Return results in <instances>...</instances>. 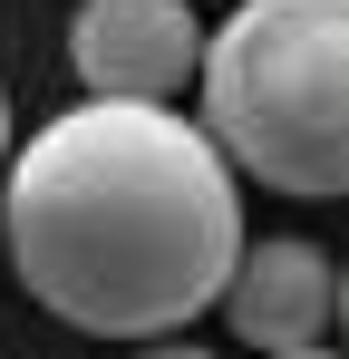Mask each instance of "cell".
Here are the masks:
<instances>
[{"mask_svg": "<svg viewBox=\"0 0 349 359\" xmlns=\"http://www.w3.org/2000/svg\"><path fill=\"white\" fill-rule=\"evenodd\" d=\"M0 175L20 292L88 340H174L242 252L224 146L165 97H88L0 156Z\"/></svg>", "mask_w": 349, "mask_h": 359, "instance_id": "1", "label": "cell"}, {"mask_svg": "<svg viewBox=\"0 0 349 359\" xmlns=\"http://www.w3.org/2000/svg\"><path fill=\"white\" fill-rule=\"evenodd\" d=\"M224 320L242 350H272V359H320L340 340V262L301 233H272V243H242L224 272Z\"/></svg>", "mask_w": 349, "mask_h": 359, "instance_id": "3", "label": "cell"}, {"mask_svg": "<svg viewBox=\"0 0 349 359\" xmlns=\"http://www.w3.org/2000/svg\"><path fill=\"white\" fill-rule=\"evenodd\" d=\"M0 156H10V88H0Z\"/></svg>", "mask_w": 349, "mask_h": 359, "instance_id": "5", "label": "cell"}, {"mask_svg": "<svg viewBox=\"0 0 349 359\" xmlns=\"http://www.w3.org/2000/svg\"><path fill=\"white\" fill-rule=\"evenodd\" d=\"M194 0H88L68 29V68L97 97H174L194 88Z\"/></svg>", "mask_w": 349, "mask_h": 359, "instance_id": "4", "label": "cell"}, {"mask_svg": "<svg viewBox=\"0 0 349 359\" xmlns=\"http://www.w3.org/2000/svg\"><path fill=\"white\" fill-rule=\"evenodd\" d=\"M204 136L272 194H349V0H242L194 49Z\"/></svg>", "mask_w": 349, "mask_h": 359, "instance_id": "2", "label": "cell"}]
</instances>
